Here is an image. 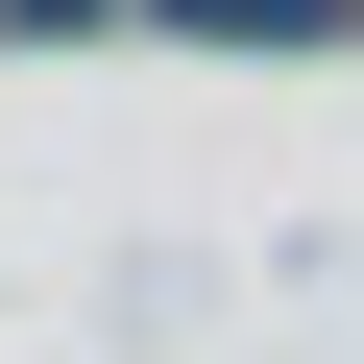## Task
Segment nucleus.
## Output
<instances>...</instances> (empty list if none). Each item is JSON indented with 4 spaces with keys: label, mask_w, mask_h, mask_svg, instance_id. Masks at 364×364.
<instances>
[{
    "label": "nucleus",
    "mask_w": 364,
    "mask_h": 364,
    "mask_svg": "<svg viewBox=\"0 0 364 364\" xmlns=\"http://www.w3.org/2000/svg\"><path fill=\"white\" fill-rule=\"evenodd\" d=\"M146 25H195V49H340L364 0H146Z\"/></svg>",
    "instance_id": "f257e3e1"
},
{
    "label": "nucleus",
    "mask_w": 364,
    "mask_h": 364,
    "mask_svg": "<svg viewBox=\"0 0 364 364\" xmlns=\"http://www.w3.org/2000/svg\"><path fill=\"white\" fill-rule=\"evenodd\" d=\"M0 25H25V49H73V25H122V0H0Z\"/></svg>",
    "instance_id": "f03ea898"
}]
</instances>
